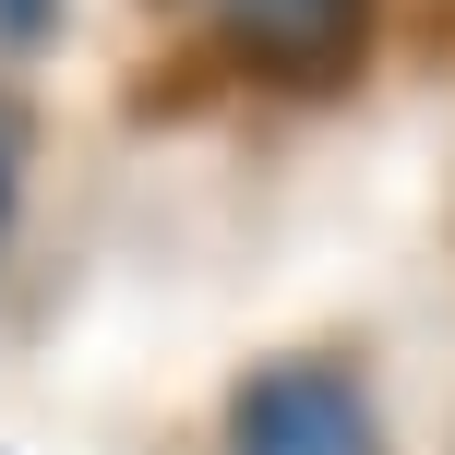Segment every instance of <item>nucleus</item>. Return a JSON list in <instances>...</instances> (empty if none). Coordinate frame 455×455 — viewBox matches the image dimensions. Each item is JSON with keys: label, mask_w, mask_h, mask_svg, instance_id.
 Listing matches in <instances>:
<instances>
[{"label": "nucleus", "mask_w": 455, "mask_h": 455, "mask_svg": "<svg viewBox=\"0 0 455 455\" xmlns=\"http://www.w3.org/2000/svg\"><path fill=\"white\" fill-rule=\"evenodd\" d=\"M228 455H384V408H371L360 360L336 347H288V360H251L228 384Z\"/></svg>", "instance_id": "nucleus-1"}, {"label": "nucleus", "mask_w": 455, "mask_h": 455, "mask_svg": "<svg viewBox=\"0 0 455 455\" xmlns=\"http://www.w3.org/2000/svg\"><path fill=\"white\" fill-rule=\"evenodd\" d=\"M60 36V0H0V48H48Z\"/></svg>", "instance_id": "nucleus-4"}, {"label": "nucleus", "mask_w": 455, "mask_h": 455, "mask_svg": "<svg viewBox=\"0 0 455 455\" xmlns=\"http://www.w3.org/2000/svg\"><path fill=\"white\" fill-rule=\"evenodd\" d=\"M24 132H36L24 96H0V228H12V204H24Z\"/></svg>", "instance_id": "nucleus-3"}, {"label": "nucleus", "mask_w": 455, "mask_h": 455, "mask_svg": "<svg viewBox=\"0 0 455 455\" xmlns=\"http://www.w3.org/2000/svg\"><path fill=\"white\" fill-rule=\"evenodd\" d=\"M204 24L264 84H347L371 48V0H204Z\"/></svg>", "instance_id": "nucleus-2"}]
</instances>
